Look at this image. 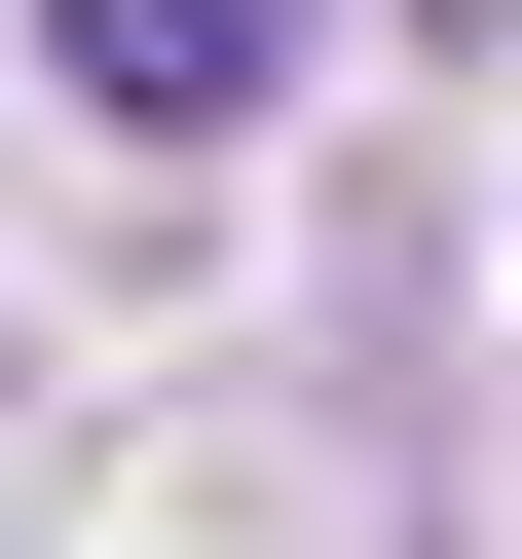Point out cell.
<instances>
[{
	"mask_svg": "<svg viewBox=\"0 0 522 559\" xmlns=\"http://www.w3.org/2000/svg\"><path fill=\"white\" fill-rule=\"evenodd\" d=\"M38 38H75L112 150H224V112H261V0H38Z\"/></svg>",
	"mask_w": 522,
	"mask_h": 559,
	"instance_id": "1",
	"label": "cell"
}]
</instances>
